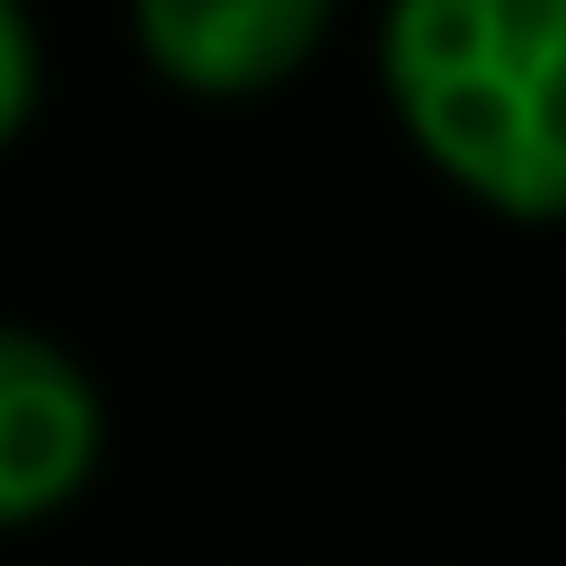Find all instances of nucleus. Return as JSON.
Wrapping results in <instances>:
<instances>
[{"label": "nucleus", "instance_id": "f257e3e1", "mask_svg": "<svg viewBox=\"0 0 566 566\" xmlns=\"http://www.w3.org/2000/svg\"><path fill=\"white\" fill-rule=\"evenodd\" d=\"M380 88L469 203L566 221V0H389Z\"/></svg>", "mask_w": 566, "mask_h": 566}, {"label": "nucleus", "instance_id": "f03ea898", "mask_svg": "<svg viewBox=\"0 0 566 566\" xmlns=\"http://www.w3.org/2000/svg\"><path fill=\"white\" fill-rule=\"evenodd\" d=\"M106 460L97 380L35 327L0 318V531L62 513Z\"/></svg>", "mask_w": 566, "mask_h": 566}, {"label": "nucleus", "instance_id": "7ed1b4c3", "mask_svg": "<svg viewBox=\"0 0 566 566\" xmlns=\"http://www.w3.org/2000/svg\"><path fill=\"white\" fill-rule=\"evenodd\" d=\"M327 18H336V0H133L142 62L186 97L283 88L318 53Z\"/></svg>", "mask_w": 566, "mask_h": 566}, {"label": "nucleus", "instance_id": "20e7f679", "mask_svg": "<svg viewBox=\"0 0 566 566\" xmlns=\"http://www.w3.org/2000/svg\"><path fill=\"white\" fill-rule=\"evenodd\" d=\"M35 88H44L35 18H27V0H0V150L27 133V115H35Z\"/></svg>", "mask_w": 566, "mask_h": 566}]
</instances>
